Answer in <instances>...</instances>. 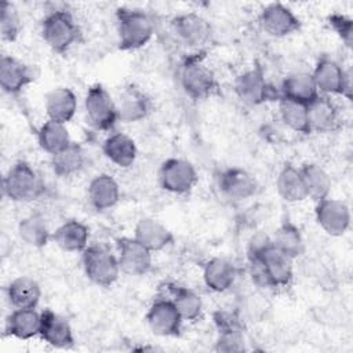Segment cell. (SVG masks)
Instances as JSON below:
<instances>
[{
    "label": "cell",
    "mask_w": 353,
    "mask_h": 353,
    "mask_svg": "<svg viewBox=\"0 0 353 353\" xmlns=\"http://www.w3.org/2000/svg\"><path fill=\"white\" fill-rule=\"evenodd\" d=\"M248 261L251 277L259 287H287L292 281L294 259L280 251L274 244L258 255L248 256Z\"/></svg>",
    "instance_id": "6da1fadb"
},
{
    "label": "cell",
    "mask_w": 353,
    "mask_h": 353,
    "mask_svg": "<svg viewBox=\"0 0 353 353\" xmlns=\"http://www.w3.org/2000/svg\"><path fill=\"white\" fill-rule=\"evenodd\" d=\"M179 80L182 90L193 101L208 99L219 88L215 73L204 62L203 51H196L182 61Z\"/></svg>",
    "instance_id": "7a4b0ae2"
},
{
    "label": "cell",
    "mask_w": 353,
    "mask_h": 353,
    "mask_svg": "<svg viewBox=\"0 0 353 353\" xmlns=\"http://www.w3.org/2000/svg\"><path fill=\"white\" fill-rule=\"evenodd\" d=\"M114 17L119 34V48L121 51L139 50L150 41L154 33V25L145 11L121 7L116 10Z\"/></svg>",
    "instance_id": "3957f363"
},
{
    "label": "cell",
    "mask_w": 353,
    "mask_h": 353,
    "mask_svg": "<svg viewBox=\"0 0 353 353\" xmlns=\"http://www.w3.org/2000/svg\"><path fill=\"white\" fill-rule=\"evenodd\" d=\"M40 33L46 44L57 54L68 52L81 36L73 15L66 10L48 12L41 21Z\"/></svg>",
    "instance_id": "277c9868"
},
{
    "label": "cell",
    "mask_w": 353,
    "mask_h": 353,
    "mask_svg": "<svg viewBox=\"0 0 353 353\" xmlns=\"http://www.w3.org/2000/svg\"><path fill=\"white\" fill-rule=\"evenodd\" d=\"M44 190L41 178L26 161H17L3 178V193L11 201H34L43 196Z\"/></svg>",
    "instance_id": "5b68a950"
},
{
    "label": "cell",
    "mask_w": 353,
    "mask_h": 353,
    "mask_svg": "<svg viewBox=\"0 0 353 353\" xmlns=\"http://www.w3.org/2000/svg\"><path fill=\"white\" fill-rule=\"evenodd\" d=\"M83 269L90 281L99 287H110L120 276L117 255L102 245H88L81 252Z\"/></svg>",
    "instance_id": "8992f818"
},
{
    "label": "cell",
    "mask_w": 353,
    "mask_h": 353,
    "mask_svg": "<svg viewBox=\"0 0 353 353\" xmlns=\"http://www.w3.org/2000/svg\"><path fill=\"white\" fill-rule=\"evenodd\" d=\"M233 88L239 99L251 106L262 105L269 101H279L280 98L279 90L266 80L261 66H254L240 73L233 83Z\"/></svg>",
    "instance_id": "52a82bcc"
},
{
    "label": "cell",
    "mask_w": 353,
    "mask_h": 353,
    "mask_svg": "<svg viewBox=\"0 0 353 353\" xmlns=\"http://www.w3.org/2000/svg\"><path fill=\"white\" fill-rule=\"evenodd\" d=\"M87 121L98 131H112L119 121L116 101L102 84L88 88L84 98Z\"/></svg>",
    "instance_id": "ba28073f"
},
{
    "label": "cell",
    "mask_w": 353,
    "mask_h": 353,
    "mask_svg": "<svg viewBox=\"0 0 353 353\" xmlns=\"http://www.w3.org/2000/svg\"><path fill=\"white\" fill-rule=\"evenodd\" d=\"M319 94L321 95H342L347 101L352 99L350 73L346 72L336 61L328 57H321L312 73Z\"/></svg>",
    "instance_id": "9c48e42d"
},
{
    "label": "cell",
    "mask_w": 353,
    "mask_h": 353,
    "mask_svg": "<svg viewBox=\"0 0 353 353\" xmlns=\"http://www.w3.org/2000/svg\"><path fill=\"white\" fill-rule=\"evenodd\" d=\"M199 175L194 165L185 159H167L159 170L160 186L174 194H186L197 183Z\"/></svg>",
    "instance_id": "30bf717a"
},
{
    "label": "cell",
    "mask_w": 353,
    "mask_h": 353,
    "mask_svg": "<svg viewBox=\"0 0 353 353\" xmlns=\"http://www.w3.org/2000/svg\"><path fill=\"white\" fill-rule=\"evenodd\" d=\"M171 29L176 39L189 48L201 51L212 37L211 25L205 18L196 12H183L171 19Z\"/></svg>",
    "instance_id": "8fae6325"
},
{
    "label": "cell",
    "mask_w": 353,
    "mask_h": 353,
    "mask_svg": "<svg viewBox=\"0 0 353 353\" xmlns=\"http://www.w3.org/2000/svg\"><path fill=\"white\" fill-rule=\"evenodd\" d=\"M117 259L123 273L130 276H143L152 270V251L135 237L116 239Z\"/></svg>",
    "instance_id": "7c38bea8"
},
{
    "label": "cell",
    "mask_w": 353,
    "mask_h": 353,
    "mask_svg": "<svg viewBox=\"0 0 353 353\" xmlns=\"http://www.w3.org/2000/svg\"><path fill=\"white\" fill-rule=\"evenodd\" d=\"M146 323L150 331L159 336H176L181 334L183 319L170 298L156 299L148 313Z\"/></svg>",
    "instance_id": "4fadbf2b"
},
{
    "label": "cell",
    "mask_w": 353,
    "mask_h": 353,
    "mask_svg": "<svg viewBox=\"0 0 353 353\" xmlns=\"http://www.w3.org/2000/svg\"><path fill=\"white\" fill-rule=\"evenodd\" d=\"M39 76L34 65L25 63L14 57L3 55L0 59V85L8 95H18Z\"/></svg>",
    "instance_id": "5bb4252c"
},
{
    "label": "cell",
    "mask_w": 353,
    "mask_h": 353,
    "mask_svg": "<svg viewBox=\"0 0 353 353\" xmlns=\"http://www.w3.org/2000/svg\"><path fill=\"white\" fill-rule=\"evenodd\" d=\"M259 25L263 32L273 37H285L302 28L301 19L290 7L281 3H272L266 6L261 11Z\"/></svg>",
    "instance_id": "9a60e30c"
},
{
    "label": "cell",
    "mask_w": 353,
    "mask_h": 353,
    "mask_svg": "<svg viewBox=\"0 0 353 353\" xmlns=\"http://www.w3.org/2000/svg\"><path fill=\"white\" fill-rule=\"evenodd\" d=\"M214 321L218 330V338L215 342L216 352L239 353L247 349L243 324L234 313L218 310L214 313Z\"/></svg>",
    "instance_id": "2e32d148"
},
{
    "label": "cell",
    "mask_w": 353,
    "mask_h": 353,
    "mask_svg": "<svg viewBox=\"0 0 353 353\" xmlns=\"http://www.w3.org/2000/svg\"><path fill=\"white\" fill-rule=\"evenodd\" d=\"M314 214L320 228L330 236L339 237L350 226V210L342 200L327 197L316 203Z\"/></svg>",
    "instance_id": "e0dca14e"
},
{
    "label": "cell",
    "mask_w": 353,
    "mask_h": 353,
    "mask_svg": "<svg viewBox=\"0 0 353 353\" xmlns=\"http://www.w3.org/2000/svg\"><path fill=\"white\" fill-rule=\"evenodd\" d=\"M116 108L119 120L124 123H137L146 119L152 109L153 102L150 97L137 85H125L117 95Z\"/></svg>",
    "instance_id": "ac0fdd59"
},
{
    "label": "cell",
    "mask_w": 353,
    "mask_h": 353,
    "mask_svg": "<svg viewBox=\"0 0 353 353\" xmlns=\"http://www.w3.org/2000/svg\"><path fill=\"white\" fill-rule=\"evenodd\" d=\"M218 186L222 194L230 200H247L256 194L259 185L256 178L239 167H230L219 172Z\"/></svg>",
    "instance_id": "d6986e66"
},
{
    "label": "cell",
    "mask_w": 353,
    "mask_h": 353,
    "mask_svg": "<svg viewBox=\"0 0 353 353\" xmlns=\"http://www.w3.org/2000/svg\"><path fill=\"white\" fill-rule=\"evenodd\" d=\"M39 336L46 343L57 349H69L74 345V335L69 321L51 309L41 312V327Z\"/></svg>",
    "instance_id": "ffe728a7"
},
{
    "label": "cell",
    "mask_w": 353,
    "mask_h": 353,
    "mask_svg": "<svg viewBox=\"0 0 353 353\" xmlns=\"http://www.w3.org/2000/svg\"><path fill=\"white\" fill-rule=\"evenodd\" d=\"M310 132H331L339 125L336 105L327 95H317L306 105Z\"/></svg>",
    "instance_id": "44dd1931"
},
{
    "label": "cell",
    "mask_w": 353,
    "mask_h": 353,
    "mask_svg": "<svg viewBox=\"0 0 353 353\" xmlns=\"http://www.w3.org/2000/svg\"><path fill=\"white\" fill-rule=\"evenodd\" d=\"M40 327L41 313L36 309H14L6 319L4 334L25 341L39 336Z\"/></svg>",
    "instance_id": "7402d4cb"
},
{
    "label": "cell",
    "mask_w": 353,
    "mask_h": 353,
    "mask_svg": "<svg viewBox=\"0 0 353 353\" xmlns=\"http://www.w3.org/2000/svg\"><path fill=\"white\" fill-rule=\"evenodd\" d=\"M134 237L152 252L161 251L174 243L172 232L153 218H142L134 229Z\"/></svg>",
    "instance_id": "603a6c76"
},
{
    "label": "cell",
    "mask_w": 353,
    "mask_h": 353,
    "mask_svg": "<svg viewBox=\"0 0 353 353\" xmlns=\"http://www.w3.org/2000/svg\"><path fill=\"white\" fill-rule=\"evenodd\" d=\"M279 92L280 97L303 105L310 103L317 95H320L312 73L307 72H294L285 76Z\"/></svg>",
    "instance_id": "cb8c5ba5"
},
{
    "label": "cell",
    "mask_w": 353,
    "mask_h": 353,
    "mask_svg": "<svg viewBox=\"0 0 353 353\" xmlns=\"http://www.w3.org/2000/svg\"><path fill=\"white\" fill-rule=\"evenodd\" d=\"M90 229L80 221L69 219L52 232V241L66 252H83L88 247Z\"/></svg>",
    "instance_id": "d4e9b609"
},
{
    "label": "cell",
    "mask_w": 353,
    "mask_h": 353,
    "mask_svg": "<svg viewBox=\"0 0 353 353\" xmlns=\"http://www.w3.org/2000/svg\"><path fill=\"white\" fill-rule=\"evenodd\" d=\"M105 157L120 168H128L137 159V145L131 137L124 132L110 134L102 145Z\"/></svg>",
    "instance_id": "484cf974"
},
{
    "label": "cell",
    "mask_w": 353,
    "mask_h": 353,
    "mask_svg": "<svg viewBox=\"0 0 353 353\" xmlns=\"http://www.w3.org/2000/svg\"><path fill=\"white\" fill-rule=\"evenodd\" d=\"M77 110V98L68 87H58L46 97V113L48 120L66 124Z\"/></svg>",
    "instance_id": "4316f807"
},
{
    "label": "cell",
    "mask_w": 353,
    "mask_h": 353,
    "mask_svg": "<svg viewBox=\"0 0 353 353\" xmlns=\"http://www.w3.org/2000/svg\"><path fill=\"white\" fill-rule=\"evenodd\" d=\"M120 188L116 179L109 174L94 176L88 185V200L97 211H106L117 204Z\"/></svg>",
    "instance_id": "83f0119b"
},
{
    "label": "cell",
    "mask_w": 353,
    "mask_h": 353,
    "mask_svg": "<svg viewBox=\"0 0 353 353\" xmlns=\"http://www.w3.org/2000/svg\"><path fill=\"white\" fill-rule=\"evenodd\" d=\"M7 298L14 309H36L40 298V284L28 276H19L7 285Z\"/></svg>",
    "instance_id": "f1b7e54d"
},
{
    "label": "cell",
    "mask_w": 353,
    "mask_h": 353,
    "mask_svg": "<svg viewBox=\"0 0 353 353\" xmlns=\"http://www.w3.org/2000/svg\"><path fill=\"white\" fill-rule=\"evenodd\" d=\"M237 277V269L229 259L212 258L205 262L203 269V280L205 285L214 292H223L229 290Z\"/></svg>",
    "instance_id": "f546056e"
},
{
    "label": "cell",
    "mask_w": 353,
    "mask_h": 353,
    "mask_svg": "<svg viewBox=\"0 0 353 353\" xmlns=\"http://www.w3.org/2000/svg\"><path fill=\"white\" fill-rule=\"evenodd\" d=\"M276 188L280 197L288 203H298L307 199L302 172L292 164H285L280 170Z\"/></svg>",
    "instance_id": "4dcf8cb0"
},
{
    "label": "cell",
    "mask_w": 353,
    "mask_h": 353,
    "mask_svg": "<svg viewBox=\"0 0 353 353\" xmlns=\"http://www.w3.org/2000/svg\"><path fill=\"white\" fill-rule=\"evenodd\" d=\"M85 164V152L81 145L70 142L65 149L51 156V168L61 178L72 176L83 170Z\"/></svg>",
    "instance_id": "1f68e13d"
},
{
    "label": "cell",
    "mask_w": 353,
    "mask_h": 353,
    "mask_svg": "<svg viewBox=\"0 0 353 353\" xmlns=\"http://www.w3.org/2000/svg\"><path fill=\"white\" fill-rule=\"evenodd\" d=\"M167 291L183 321H194L201 316L203 301L193 290L176 284H167Z\"/></svg>",
    "instance_id": "d6a6232c"
},
{
    "label": "cell",
    "mask_w": 353,
    "mask_h": 353,
    "mask_svg": "<svg viewBox=\"0 0 353 353\" xmlns=\"http://www.w3.org/2000/svg\"><path fill=\"white\" fill-rule=\"evenodd\" d=\"M307 199L319 203L330 197L331 192V178L327 171L316 163H306L301 168Z\"/></svg>",
    "instance_id": "836d02e7"
},
{
    "label": "cell",
    "mask_w": 353,
    "mask_h": 353,
    "mask_svg": "<svg viewBox=\"0 0 353 353\" xmlns=\"http://www.w3.org/2000/svg\"><path fill=\"white\" fill-rule=\"evenodd\" d=\"M18 234L26 245L33 248H41L52 239V233L40 214H30L22 218L18 223Z\"/></svg>",
    "instance_id": "e575fe53"
},
{
    "label": "cell",
    "mask_w": 353,
    "mask_h": 353,
    "mask_svg": "<svg viewBox=\"0 0 353 353\" xmlns=\"http://www.w3.org/2000/svg\"><path fill=\"white\" fill-rule=\"evenodd\" d=\"M39 146L48 154H55L70 145V135L65 124L47 120L37 131Z\"/></svg>",
    "instance_id": "d590c367"
},
{
    "label": "cell",
    "mask_w": 353,
    "mask_h": 353,
    "mask_svg": "<svg viewBox=\"0 0 353 353\" xmlns=\"http://www.w3.org/2000/svg\"><path fill=\"white\" fill-rule=\"evenodd\" d=\"M273 244L288 255L291 259L301 256L305 251V243L302 233L298 226H295L290 219H284L272 239Z\"/></svg>",
    "instance_id": "8d00e7d4"
},
{
    "label": "cell",
    "mask_w": 353,
    "mask_h": 353,
    "mask_svg": "<svg viewBox=\"0 0 353 353\" xmlns=\"http://www.w3.org/2000/svg\"><path fill=\"white\" fill-rule=\"evenodd\" d=\"M277 102H279V112H280L281 121L290 130L299 134H310L306 105L283 98V97H280Z\"/></svg>",
    "instance_id": "74e56055"
},
{
    "label": "cell",
    "mask_w": 353,
    "mask_h": 353,
    "mask_svg": "<svg viewBox=\"0 0 353 353\" xmlns=\"http://www.w3.org/2000/svg\"><path fill=\"white\" fill-rule=\"evenodd\" d=\"M0 33L4 41H15L21 33L22 23L18 10L10 1H1L0 6Z\"/></svg>",
    "instance_id": "f35d334b"
},
{
    "label": "cell",
    "mask_w": 353,
    "mask_h": 353,
    "mask_svg": "<svg viewBox=\"0 0 353 353\" xmlns=\"http://www.w3.org/2000/svg\"><path fill=\"white\" fill-rule=\"evenodd\" d=\"M327 23L346 47H352V43H353V21H352V18H349L343 14H339V12H334L327 17Z\"/></svg>",
    "instance_id": "ab89813d"
},
{
    "label": "cell",
    "mask_w": 353,
    "mask_h": 353,
    "mask_svg": "<svg viewBox=\"0 0 353 353\" xmlns=\"http://www.w3.org/2000/svg\"><path fill=\"white\" fill-rule=\"evenodd\" d=\"M273 244V240L265 234V233H256L251 241L248 243V256H254V255H258L259 252H262L263 250H266L269 245Z\"/></svg>",
    "instance_id": "60d3db41"
}]
</instances>
